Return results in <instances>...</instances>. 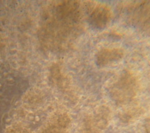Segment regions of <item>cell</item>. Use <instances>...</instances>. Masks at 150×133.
<instances>
[{"label": "cell", "instance_id": "cell-2", "mask_svg": "<svg viewBox=\"0 0 150 133\" xmlns=\"http://www.w3.org/2000/svg\"><path fill=\"white\" fill-rule=\"evenodd\" d=\"M138 87V81L135 74L129 70L121 73L113 84L111 91L115 98L119 100L132 97Z\"/></svg>", "mask_w": 150, "mask_h": 133}, {"label": "cell", "instance_id": "cell-4", "mask_svg": "<svg viewBox=\"0 0 150 133\" xmlns=\"http://www.w3.org/2000/svg\"><path fill=\"white\" fill-rule=\"evenodd\" d=\"M123 56L124 51L120 48H103L96 53V62L98 66L104 67L118 61Z\"/></svg>", "mask_w": 150, "mask_h": 133}, {"label": "cell", "instance_id": "cell-1", "mask_svg": "<svg viewBox=\"0 0 150 133\" xmlns=\"http://www.w3.org/2000/svg\"><path fill=\"white\" fill-rule=\"evenodd\" d=\"M126 22L141 30L150 32V1L129 2L123 11Z\"/></svg>", "mask_w": 150, "mask_h": 133}, {"label": "cell", "instance_id": "cell-3", "mask_svg": "<svg viewBox=\"0 0 150 133\" xmlns=\"http://www.w3.org/2000/svg\"><path fill=\"white\" fill-rule=\"evenodd\" d=\"M112 16V11L109 6L104 4H98L89 9L88 21L93 28L101 29L110 23Z\"/></svg>", "mask_w": 150, "mask_h": 133}]
</instances>
